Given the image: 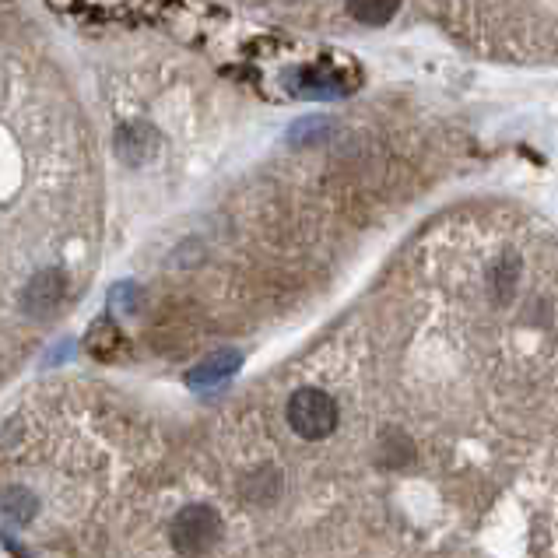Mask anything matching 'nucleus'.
Here are the masks:
<instances>
[{
	"label": "nucleus",
	"mask_w": 558,
	"mask_h": 558,
	"mask_svg": "<svg viewBox=\"0 0 558 558\" xmlns=\"http://www.w3.org/2000/svg\"><path fill=\"white\" fill-rule=\"evenodd\" d=\"M285 429L292 432L295 439H323L337 429V418H341V401L330 387L323 383H299V387L288 390L285 397Z\"/></svg>",
	"instance_id": "1"
},
{
	"label": "nucleus",
	"mask_w": 558,
	"mask_h": 558,
	"mask_svg": "<svg viewBox=\"0 0 558 558\" xmlns=\"http://www.w3.org/2000/svg\"><path fill=\"white\" fill-rule=\"evenodd\" d=\"M64 299H67V274L60 267H43V271H36L25 281L18 309L29 320H53L57 309L64 306Z\"/></svg>",
	"instance_id": "2"
},
{
	"label": "nucleus",
	"mask_w": 558,
	"mask_h": 558,
	"mask_svg": "<svg viewBox=\"0 0 558 558\" xmlns=\"http://www.w3.org/2000/svg\"><path fill=\"white\" fill-rule=\"evenodd\" d=\"M0 513L8 516V523L29 530L39 516V495L29 485H8L0 488Z\"/></svg>",
	"instance_id": "3"
},
{
	"label": "nucleus",
	"mask_w": 558,
	"mask_h": 558,
	"mask_svg": "<svg viewBox=\"0 0 558 558\" xmlns=\"http://www.w3.org/2000/svg\"><path fill=\"white\" fill-rule=\"evenodd\" d=\"M243 365V355H236V351H222V355H211L208 362L197 365L190 376H186V383L190 387H215V383H229L232 372Z\"/></svg>",
	"instance_id": "4"
},
{
	"label": "nucleus",
	"mask_w": 558,
	"mask_h": 558,
	"mask_svg": "<svg viewBox=\"0 0 558 558\" xmlns=\"http://www.w3.org/2000/svg\"><path fill=\"white\" fill-rule=\"evenodd\" d=\"M344 8L362 25H387L401 8V0H344Z\"/></svg>",
	"instance_id": "5"
},
{
	"label": "nucleus",
	"mask_w": 558,
	"mask_h": 558,
	"mask_svg": "<svg viewBox=\"0 0 558 558\" xmlns=\"http://www.w3.org/2000/svg\"><path fill=\"white\" fill-rule=\"evenodd\" d=\"M123 348V334L116 323L109 320H99L92 327V334H88V351H92L95 358H102V362H113L116 351Z\"/></svg>",
	"instance_id": "6"
}]
</instances>
